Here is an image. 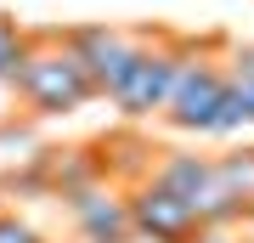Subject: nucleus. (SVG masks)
I'll use <instances>...</instances> for the list:
<instances>
[{"label": "nucleus", "mask_w": 254, "mask_h": 243, "mask_svg": "<svg viewBox=\"0 0 254 243\" xmlns=\"http://www.w3.org/2000/svg\"><path fill=\"white\" fill-rule=\"evenodd\" d=\"M17 90H23V102L34 113H73V108L102 96L96 80L85 74V63L63 40H34V51H28V63L17 74Z\"/></svg>", "instance_id": "1"}, {"label": "nucleus", "mask_w": 254, "mask_h": 243, "mask_svg": "<svg viewBox=\"0 0 254 243\" xmlns=\"http://www.w3.org/2000/svg\"><path fill=\"white\" fill-rule=\"evenodd\" d=\"M153 181L170 187L175 198L192 209L198 232H226L232 221H243V204L220 187L215 159H209V153H164V159L153 164Z\"/></svg>", "instance_id": "2"}, {"label": "nucleus", "mask_w": 254, "mask_h": 243, "mask_svg": "<svg viewBox=\"0 0 254 243\" xmlns=\"http://www.w3.org/2000/svg\"><path fill=\"white\" fill-rule=\"evenodd\" d=\"M226 96H232L226 63H209L198 45H187V63H181V80H175V96H170V108H164V119H170L175 130L209 136L220 108H226Z\"/></svg>", "instance_id": "3"}, {"label": "nucleus", "mask_w": 254, "mask_h": 243, "mask_svg": "<svg viewBox=\"0 0 254 243\" xmlns=\"http://www.w3.org/2000/svg\"><path fill=\"white\" fill-rule=\"evenodd\" d=\"M181 63H187V40H170V45H147L141 63L130 68V80L119 85V108L130 119H147V113H164L175 96V80H181Z\"/></svg>", "instance_id": "4"}, {"label": "nucleus", "mask_w": 254, "mask_h": 243, "mask_svg": "<svg viewBox=\"0 0 254 243\" xmlns=\"http://www.w3.org/2000/svg\"><path fill=\"white\" fill-rule=\"evenodd\" d=\"M63 45L85 63V74L96 80L102 96H119V85L130 80V68H136L141 51H147V40L119 34V28H73V34H63Z\"/></svg>", "instance_id": "5"}, {"label": "nucleus", "mask_w": 254, "mask_h": 243, "mask_svg": "<svg viewBox=\"0 0 254 243\" xmlns=\"http://www.w3.org/2000/svg\"><path fill=\"white\" fill-rule=\"evenodd\" d=\"M130 226H136V238H153V243H192L198 238L192 209L170 187H158L153 175L130 187Z\"/></svg>", "instance_id": "6"}, {"label": "nucleus", "mask_w": 254, "mask_h": 243, "mask_svg": "<svg viewBox=\"0 0 254 243\" xmlns=\"http://www.w3.org/2000/svg\"><path fill=\"white\" fill-rule=\"evenodd\" d=\"M68 209H73V221H79L85 243H130L136 238V226H130V198L113 192V187H102V181L68 192Z\"/></svg>", "instance_id": "7"}, {"label": "nucleus", "mask_w": 254, "mask_h": 243, "mask_svg": "<svg viewBox=\"0 0 254 243\" xmlns=\"http://www.w3.org/2000/svg\"><path fill=\"white\" fill-rule=\"evenodd\" d=\"M215 175H220V187L243 204V215H254V142L220 153V159H215Z\"/></svg>", "instance_id": "8"}, {"label": "nucleus", "mask_w": 254, "mask_h": 243, "mask_svg": "<svg viewBox=\"0 0 254 243\" xmlns=\"http://www.w3.org/2000/svg\"><path fill=\"white\" fill-rule=\"evenodd\" d=\"M28 51H34V40L17 34V28L0 17V85H17V74H23V63H28Z\"/></svg>", "instance_id": "9"}, {"label": "nucleus", "mask_w": 254, "mask_h": 243, "mask_svg": "<svg viewBox=\"0 0 254 243\" xmlns=\"http://www.w3.org/2000/svg\"><path fill=\"white\" fill-rule=\"evenodd\" d=\"M226 80H232V96L243 102V113L254 125V45H237V51L226 57Z\"/></svg>", "instance_id": "10"}, {"label": "nucleus", "mask_w": 254, "mask_h": 243, "mask_svg": "<svg viewBox=\"0 0 254 243\" xmlns=\"http://www.w3.org/2000/svg\"><path fill=\"white\" fill-rule=\"evenodd\" d=\"M0 243H40V232L23 226L17 215H0Z\"/></svg>", "instance_id": "11"}, {"label": "nucleus", "mask_w": 254, "mask_h": 243, "mask_svg": "<svg viewBox=\"0 0 254 243\" xmlns=\"http://www.w3.org/2000/svg\"><path fill=\"white\" fill-rule=\"evenodd\" d=\"M192 243H232V238H226V232H198Z\"/></svg>", "instance_id": "12"}, {"label": "nucleus", "mask_w": 254, "mask_h": 243, "mask_svg": "<svg viewBox=\"0 0 254 243\" xmlns=\"http://www.w3.org/2000/svg\"><path fill=\"white\" fill-rule=\"evenodd\" d=\"M249 221H254V215H249Z\"/></svg>", "instance_id": "13"}]
</instances>
